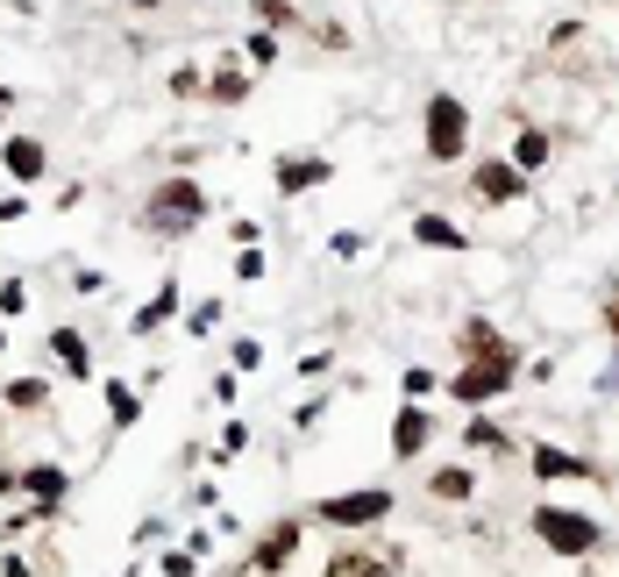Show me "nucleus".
Returning a JSON list of instances; mask_svg holds the SVG:
<instances>
[{"mask_svg":"<svg viewBox=\"0 0 619 577\" xmlns=\"http://www.w3.org/2000/svg\"><path fill=\"white\" fill-rule=\"evenodd\" d=\"M143 221H150L157 236H192V229L207 221V193L192 186V178H164V186L143 200Z\"/></svg>","mask_w":619,"mask_h":577,"instance_id":"nucleus-1","label":"nucleus"},{"mask_svg":"<svg viewBox=\"0 0 619 577\" xmlns=\"http://www.w3.org/2000/svg\"><path fill=\"white\" fill-rule=\"evenodd\" d=\"M534 535H541V549H555V556H598L606 527H598L592 513H570V507H534Z\"/></svg>","mask_w":619,"mask_h":577,"instance_id":"nucleus-2","label":"nucleus"},{"mask_svg":"<svg viewBox=\"0 0 619 577\" xmlns=\"http://www.w3.org/2000/svg\"><path fill=\"white\" fill-rule=\"evenodd\" d=\"M471 150V108L456 94H434L428 100V157L434 164H456Z\"/></svg>","mask_w":619,"mask_h":577,"instance_id":"nucleus-3","label":"nucleus"},{"mask_svg":"<svg viewBox=\"0 0 619 577\" xmlns=\"http://www.w3.org/2000/svg\"><path fill=\"white\" fill-rule=\"evenodd\" d=\"M512 378H520V357H512V349L506 357H471L456 378H449V392H456L463 406H485V400H498V392L512 385Z\"/></svg>","mask_w":619,"mask_h":577,"instance_id":"nucleus-4","label":"nucleus"},{"mask_svg":"<svg viewBox=\"0 0 619 577\" xmlns=\"http://www.w3.org/2000/svg\"><path fill=\"white\" fill-rule=\"evenodd\" d=\"M313 513H321L328 527H371V521L391 513V492H335V499H321Z\"/></svg>","mask_w":619,"mask_h":577,"instance_id":"nucleus-5","label":"nucleus"},{"mask_svg":"<svg viewBox=\"0 0 619 577\" xmlns=\"http://www.w3.org/2000/svg\"><path fill=\"white\" fill-rule=\"evenodd\" d=\"M471 193L485 207H506V200H520V193H527V172H512L506 157H491V164H477V172H471Z\"/></svg>","mask_w":619,"mask_h":577,"instance_id":"nucleus-6","label":"nucleus"},{"mask_svg":"<svg viewBox=\"0 0 619 577\" xmlns=\"http://www.w3.org/2000/svg\"><path fill=\"white\" fill-rule=\"evenodd\" d=\"M527 464H534V478H549V485L555 478H598L577 449H555V443H534V449H527Z\"/></svg>","mask_w":619,"mask_h":577,"instance_id":"nucleus-7","label":"nucleus"},{"mask_svg":"<svg viewBox=\"0 0 619 577\" xmlns=\"http://www.w3.org/2000/svg\"><path fill=\"white\" fill-rule=\"evenodd\" d=\"M434 435V414L428 406H399V421H391V457H420Z\"/></svg>","mask_w":619,"mask_h":577,"instance_id":"nucleus-8","label":"nucleus"},{"mask_svg":"<svg viewBox=\"0 0 619 577\" xmlns=\"http://www.w3.org/2000/svg\"><path fill=\"white\" fill-rule=\"evenodd\" d=\"M0 164H8L14 186H36L43 178V143L36 135H8V143H0Z\"/></svg>","mask_w":619,"mask_h":577,"instance_id":"nucleus-9","label":"nucleus"},{"mask_svg":"<svg viewBox=\"0 0 619 577\" xmlns=\"http://www.w3.org/2000/svg\"><path fill=\"white\" fill-rule=\"evenodd\" d=\"M335 178V164L328 157H278V193H313Z\"/></svg>","mask_w":619,"mask_h":577,"instance_id":"nucleus-10","label":"nucleus"},{"mask_svg":"<svg viewBox=\"0 0 619 577\" xmlns=\"http://www.w3.org/2000/svg\"><path fill=\"white\" fill-rule=\"evenodd\" d=\"M292 549H299V521H278V527L264 535V549H256V570H270V577H278L285 564H292Z\"/></svg>","mask_w":619,"mask_h":577,"instance_id":"nucleus-11","label":"nucleus"},{"mask_svg":"<svg viewBox=\"0 0 619 577\" xmlns=\"http://www.w3.org/2000/svg\"><path fill=\"white\" fill-rule=\"evenodd\" d=\"M413 242H420V250H463L471 236H463L449 215H420V221H413Z\"/></svg>","mask_w":619,"mask_h":577,"instance_id":"nucleus-12","label":"nucleus"},{"mask_svg":"<svg viewBox=\"0 0 619 577\" xmlns=\"http://www.w3.org/2000/svg\"><path fill=\"white\" fill-rule=\"evenodd\" d=\"M328 577H391V564L371 556V549H335L328 556Z\"/></svg>","mask_w":619,"mask_h":577,"instance_id":"nucleus-13","label":"nucleus"},{"mask_svg":"<svg viewBox=\"0 0 619 577\" xmlns=\"http://www.w3.org/2000/svg\"><path fill=\"white\" fill-rule=\"evenodd\" d=\"M456 349H471V357H506V349H512V342H506V336H498V328H491V322H463V328H456Z\"/></svg>","mask_w":619,"mask_h":577,"instance_id":"nucleus-14","label":"nucleus"},{"mask_svg":"<svg viewBox=\"0 0 619 577\" xmlns=\"http://www.w3.org/2000/svg\"><path fill=\"white\" fill-rule=\"evenodd\" d=\"M22 485H29V492L43 499V507H57V499L71 492V478H65V470H57V464H29V470H22Z\"/></svg>","mask_w":619,"mask_h":577,"instance_id":"nucleus-15","label":"nucleus"},{"mask_svg":"<svg viewBox=\"0 0 619 577\" xmlns=\"http://www.w3.org/2000/svg\"><path fill=\"white\" fill-rule=\"evenodd\" d=\"M51 357H65V371H71V378L93 371V357H86V336H79V328H51Z\"/></svg>","mask_w":619,"mask_h":577,"instance_id":"nucleus-16","label":"nucleus"},{"mask_svg":"<svg viewBox=\"0 0 619 577\" xmlns=\"http://www.w3.org/2000/svg\"><path fill=\"white\" fill-rule=\"evenodd\" d=\"M172 314H178V279H164V285H157V300H150V307L135 314V336H150V328H157V322H172Z\"/></svg>","mask_w":619,"mask_h":577,"instance_id":"nucleus-17","label":"nucleus"},{"mask_svg":"<svg viewBox=\"0 0 619 577\" xmlns=\"http://www.w3.org/2000/svg\"><path fill=\"white\" fill-rule=\"evenodd\" d=\"M207 94H214V100H243V94H250V72H243V65H235V57H229V65H214V79H207Z\"/></svg>","mask_w":619,"mask_h":577,"instance_id":"nucleus-18","label":"nucleus"},{"mask_svg":"<svg viewBox=\"0 0 619 577\" xmlns=\"http://www.w3.org/2000/svg\"><path fill=\"white\" fill-rule=\"evenodd\" d=\"M541 164H549V135L527 129L520 143H512V172H541Z\"/></svg>","mask_w":619,"mask_h":577,"instance_id":"nucleus-19","label":"nucleus"},{"mask_svg":"<svg viewBox=\"0 0 619 577\" xmlns=\"http://www.w3.org/2000/svg\"><path fill=\"white\" fill-rule=\"evenodd\" d=\"M471 492H477L471 470H434V499H471Z\"/></svg>","mask_w":619,"mask_h":577,"instance_id":"nucleus-20","label":"nucleus"},{"mask_svg":"<svg viewBox=\"0 0 619 577\" xmlns=\"http://www.w3.org/2000/svg\"><path fill=\"white\" fill-rule=\"evenodd\" d=\"M108 414L114 428H135V385H108Z\"/></svg>","mask_w":619,"mask_h":577,"instance_id":"nucleus-21","label":"nucleus"},{"mask_svg":"<svg viewBox=\"0 0 619 577\" xmlns=\"http://www.w3.org/2000/svg\"><path fill=\"white\" fill-rule=\"evenodd\" d=\"M43 400H51L43 378H14V385H8V406H43Z\"/></svg>","mask_w":619,"mask_h":577,"instance_id":"nucleus-22","label":"nucleus"},{"mask_svg":"<svg viewBox=\"0 0 619 577\" xmlns=\"http://www.w3.org/2000/svg\"><path fill=\"white\" fill-rule=\"evenodd\" d=\"M250 8H256V22H264V29H285V22H292V8H285V0H250Z\"/></svg>","mask_w":619,"mask_h":577,"instance_id":"nucleus-23","label":"nucleus"},{"mask_svg":"<svg viewBox=\"0 0 619 577\" xmlns=\"http://www.w3.org/2000/svg\"><path fill=\"white\" fill-rule=\"evenodd\" d=\"M250 57H256V65H278V36H270V29H256V36H250Z\"/></svg>","mask_w":619,"mask_h":577,"instance_id":"nucleus-24","label":"nucleus"},{"mask_svg":"<svg viewBox=\"0 0 619 577\" xmlns=\"http://www.w3.org/2000/svg\"><path fill=\"white\" fill-rule=\"evenodd\" d=\"M328 250H335V257H364V236H356V229H335V236H328Z\"/></svg>","mask_w":619,"mask_h":577,"instance_id":"nucleus-25","label":"nucleus"},{"mask_svg":"<svg viewBox=\"0 0 619 577\" xmlns=\"http://www.w3.org/2000/svg\"><path fill=\"white\" fill-rule=\"evenodd\" d=\"M471 443H477V449H512V443H506V435H498V428H491V421H471Z\"/></svg>","mask_w":619,"mask_h":577,"instance_id":"nucleus-26","label":"nucleus"},{"mask_svg":"<svg viewBox=\"0 0 619 577\" xmlns=\"http://www.w3.org/2000/svg\"><path fill=\"white\" fill-rule=\"evenodd\" d=\"M192 570H200V556H192V549H172V556H164V577H192Z\"/></svg>","mask_w":619,"mask_h":577,"instance_id":"nucleus-27","label":"nucleus"},{"mask_svg":"<svg viewBox=\"0 0 619 577\" xmlns=\"http://www.w3.org/2000/svg\"><path fill=\"white\" fill-rule=\"evenodd\" d=\"M29 307V293H22V279H8V285H0V314H22Z\"/></svg>","mask_w":619,"mask_h":577,"instance_id":"nucleus-28","label":"nucleus"},{"mask_svg":"<svg viewBox=\"0 0 619 577\" xmlns=\"http://www.w3.org/2000/svg\"><path fill=\"white\" fill-rule=\"evenodd\" d=\"M606 328H612V336H619V300H606Z\"/></svg>","mask_w":619,"mask_h":577,"instance_id":"nucleus-29","label":"nucleus"},{"mask_svg":"<svg viewBox=\"0 0 619 577\" xmlns=\"http://www.w3.org/2000/svg\"><path fill=\"white\" fill-rule=\"evenodd\" d=\"M129 8H157V0H129Z\"/></svg>","mask_w":619,"mask_h":577,"instance_id":"nucleus-30","label":"nucleus"},{"mask_svg":"<svg viewBox=\"0 0 619 577\" xmlns=\"http://www.w3.org/2000/svg\"><path fill=\"white\" fill-rule=\"evenodd\" d=\"M0 357H8V336H0Z\"/></svg>","mask_w":619,"mask_h":577,"instance_id":"nucleus-31","label":"nucleus"}]
</instances>
